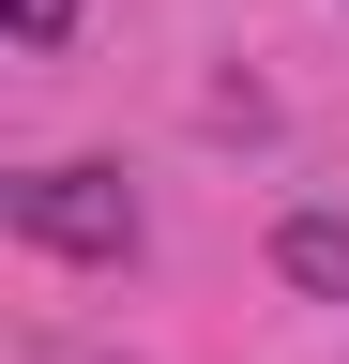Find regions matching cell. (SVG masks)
<instances>
[{
  "label": "cell",
  "instance_id": "obj_3",
  "mask_svg": "<svg viewBox=\"0 0 349 364\" xmlns=\"http://www.w3.org/2000/svg\"><path fill=\"white\" fill-rule=\"evenodd\" d=\"M0 16H16V46H61V31H76V0H0Z\"/></svg>",
  "mask_w": 349,
  "mask_h": 364
},
{
  "label": "cell",
  "instance_id": "obj_2",
  "mask_svg": "<svg viewBox=\"0 0 349 364\" xmlns=\"http://www.w3.org/2000/svg\"><path fill=\"white\" fill-rule=\"evenodd\" d=\"M274 273H289L304 304H349V213H289L274 228Z\"/></svg>",
  "mask_w": 349,
  "mask_h": 364
},
{
  "label": "cell",
  "instance_id": "obj_1",
  "mask_svg": "<svg viewBox=\"0 0 349 364\" xmlns=\"http://www.w3.org/2000/svg\"><path fill=\"white\" fill-rule=\"evenodd\" d=\"M0 213H16V243H46V258H137V198H122V167H31Z\"/></svg>",
  "mask_w": 349,
  "mask_h": 364
}]
</instances>
